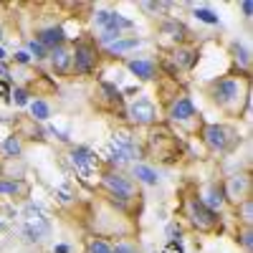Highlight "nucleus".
<instances>
[{"label": "nucleus", "mask_w": 253, "mask_h": 253, "mask_svg": "<svg viewBox=\"0 0 253 253\" xmlns=\"http://www.w3.org/2000/svg\"><path fill=\"white\" fill-rule=\"evenodd\" d=\"M23 233L28 236V241H43V238H48L51 223H48V218L43 215V210H41V208L28 205L23 210Z\"/></svg>", "instance_id": "f257e3e1"}, {"label": "nucleus", "mask_w": 253, "mask_h": 253, "mask_svg": "<svg viewBox=\"0 0 253 253\" xmlns=\"http://www.w3.org/2000/svg\"><path fill=\"white\" fill-rule=\"evenodd\" d=\"M134 155H137V147H134V142H132L129 134L119 132V134L112 137V142H109V160L112 162L124 165V162H129Z\"/></svg>", "instance_id": "f03ea898"}, {"label": "nucleus", "mask_w": 253, "mask_h": 253, "mask_svg": "<svg viewBox=\"0 0 253 253\" xmlns=\"http://www.w3.org/2000/svg\"><path fill=\"white\" fill-rule=\"evenodd\" d=\"M187 210H190V218H193V223L200 228V230H213L215 228V218H213V210H208L203 205V200H190L187 203Z\"/></svg>", "instance_id": "7ed1b4c3"}, {"label": "nucleus", "mask_w": 253, "mask_h": 253, "mask_svg": "<svg viewBox=\"0 0 253 253\" xmlns=\"http://www.w3.org/2000/svg\"><path fill=\"white\" fill-rule=\"evenodd\" d=\"M71 165L76 167V172H79V177H84V180H91V175H94V167H96V157L89 152V150H74L71 152Z\"/></svg>", "instance_id": "20e7f679"}, {"label": "nucleus", "mask_w": 253, "mask_h": 253, "mask_svg": "<svg viewBox=\"0 0 253 253\" xmlns=\"http://www.w3.org/2000/svg\"><path fill=\"white\" fill-rule=\"evenodd\" d=\"M96 23L107 33H112V36H119L122 28H132V20H126V18H122L117 13H107V10L96 13Z\"/></svg>", "instance_id": "39448f33"}, {"label": "nucleus", "mask_w": 253, "mask_h": 253, "mask_svg": "<svg viewBox=\"0 0 253 253\" xmlns=\"http://www.w3.org/2000/svg\"><path fill=\"white\" fill-rule=\"evenodd\" d=\"M104 185H107V190L109 193H114L117 198H124V200H129L132 195H134V185L126 180V177H122V175H107L104 177Z\"/></svg>", "instance_id": "423d86ee"}, {"label": "nucleus", "mask_w": 253, "mask_h": 253, "mask_svg": "<svg viewBox=\"0 0 253 253\" xmlns=\"http://www.w3.org/2000/svg\"><path fill=\"white\" fill-rule=\"evenodd\" d=\"M230 132L225 129V126H218V124H210L205 129V142L213 147V150H228L230 147Z\"/></svg>", "instance_id": "0eeeda50"}, {"label": "nucleus", "mask_w": 253, "mask_h": 253, "mask_svg": "<svg viewBox=\"0 0 253 253\" xmlns=\"http://www.w3.org/2000/svg\"><path fill=\"white\" fill-rule=\"evenodd\" d=\"M132 119L139 122V124H150L155 122V107H152V101H147V99H139L132 104V109H129Z\"/></svg>", "instance_id": "6e6552de"}, {"label": "nucleus", "mask_w": 253, "mask_h": 253, "mask_svg": "<svg viewBox=\"0 0 253 253\" xmlns=\"http://www.w3.org/2000/svg\"><path fill=\"white\" fill-rule=\"evenodd\" d=\"M94 61H96V56H94L91 46H79V48H76V56H74L76 71H81V74H89V71L94 69Z\"/></svg>", "instance_id": "1a4fd4ad"}, {"label": "nucleus", "mask_w": 253, "mask_h": 253, "mask_svg": "<svg viewBox=\"0 0 253 253\" xmlns=\"http://www.w3.org/2000/svg\"><path fill=\"white\" fill-rule=\"evenodd\" d=\"M236 96H238V84H236V81L225 79V81H220V84H218V89H215V99H218L220 104H230Z\"/></svg>", "instance_id": "9d476101"}, {"label": "nucleus", "mask_w": 253, "mask_h": 253, "mask_svg": "<svg viewBox=\"0 0 253 253\" xmlns=\"http://www.w3.org/2000/svg\"><path fill=\"white\" fill-rule=\"evenodd\" d=\"M195 114V107H193V101L190 99H180L172 104V109H170V117L172 119H187V117H193Z\"/></svg>", "instance_id": "9b49d317"}, {"label": "nucleus", "mask_w": 253, "mask_h": 253, "mask_svg": "<svg viewBox=\"0 0 253 253\" xmlns=\"http://www.w3.org/2000/svg\"><path fill=\"white\" fill-rule=\"evenodd\" d=\"M134 175H137L142 182H147V185H157V182H160L157 172L152 170V167H147V165H134Z\"/></svg>", "instance_id": "f8f14e48"}, {"label": "nucleus", "mask_w": 253, "mask_h": 253, "mask_svg": "<svg viewBox=\"0 0 253 253\" xmlns=\"http://www.w3.org/2000/svg\"><path fill=\"white\" fill-rule=\"evenodd\" d=\"M63 41V31L61 28H48V31H43L41 33V46H58Z\"/></svg>", "instance_id": "ddd939ff"}, {"label": "nucleus", "mask_w": 253, "mask_h": 253, "mask_svg": "<svg viewBox=\"0 0 253 253\" xmlns=\"http://www.w3.org/2000/svg\"><path fill=\"white\" fill-rule=\"evenodd\" d=\"M129 69H132V74H137L142 79H152L155 76V66H152L150 61H132Z\"/></svg>", "instance_id": "4468645a"}, {"label": "nucleus", "mask_w": 253, "mask_h": 253, "mask_svg": "<svg viewBox=\"0 0 253 253\" xmlns=\"http://www.w3.org/2000/svg\"><path fill=\"white\" fill-rule=\"evenodd\" d=\"M69 53L63 51V48H53V53H51V61H53V66H56V71H66L69 69Z\"/></svg>", "instance_id": "2eb2a0df"}, {"label": "nucleus", "mask_w": 253, "mask_h": 253, "mask_svg": "<svg viewBox=\"0 0 253 253\" xmlns=\"http://www.w3.org/2000/svg\"><path fill=\"white\" fill-rule=\"evenodd\" d=\"M137 46H139V41H137V38H129V41H114V43H109V51H112V53H124V51L137 48Z\"/></svg>", "instance_id": "dca6fc26"}, {"label": "nucleus", "mask_w": 253, "mask_h": 253, "mask_svg": "<svg viewBox=\"0 0 253 253\" xmlns=\"http://www.w3.org/2000/svg\"><path fill=\"white\" fill-rule=\"evenodd\" d=\"M31 112H33L36 119H48V114H51L46 101H33V104H31Z\"/></svg>", "instance_id": "f3484780"}, {"label": "nucleus", "mask_w": 253, "mask_h": 253, "mask_svg": "<svg viewBox=\"0 0 253 253\" xmlns=\"http://www.w3.org/2000/svg\"><path fill=\"white\" fill-rule=\"evenodd\" d=\"M246 190V177H233L230 180V185H228V195L230 198H236V195H241Z\"/></svg>", "instance_id": "a211bd4d"}, {"label": "nucleus", "mask_w": 253, "mask_h": 253, "mask_svg": "<svg viewBox=\"0 0 253 253\" xmlns=\"http://www.w3.org/2000/svg\"><path fill=\"white\" fill-rule=\"evenodd\" d=\"M220 203H223V190L210 187V198H208V203H203V205L210 210V208H220Z\"/></svg>", "instance_id": "6ab92c4d"}, {"label": "nucleus", "mask_w": 253, "mask_h": 253, "mask_svg": "<svg viewBox=\"0 0 253 253\" xmlns=\"http://www.w3.org/2000/svg\"><path fill=\"white\" fill-rule=\"evenodd\" d=\"M89 253H114V248L104 241H91L89 243Z\"/></svg>", "instance_id": "aec40b11"}, {"label": "nucleus", "mask_w": 253, "mask_h": 253, "mask_svg": "<svg viewBox=\"0 0 253 253\" xmlns=\"http://www.w3.org/2000/svg\"><path fill=\"white\" fill-rule=\"evenodd\" d=\"M195 15H198L200 20H205V23H218V15H215V13H210V10H205V8H198Z\"/></svg>", "instance_id": "412c9836"}, {"label": "nucleus", "mask_w": 253, "mask_h": 253, "mask_svg": "<svg viewBox=\"0 0 253 253\" xmlns=\"http://www.w3.org/2000/svg\"><path fill=\"white\" fill-rule=\"evenodd\" d=\"M3 147H5V152H8V155H13V157H15V155L20 152V142H18L15 137L5 139V144H3Z\"/></svg>", "instance_id": "4be33fe9"}, {"label": "nucleus", "mask_w": 253, "mask_h": 253, "mask_svg": "<svg viewBox=\"0 0 253 253\" xmlns=\"http://www.w3.org/2000/svg\"><path fill=\"white\" fill-rule=\"evenodd\" d=\"M241 213H243V220H246V223H251V213H253V203H251V200H246V203H243Z\"/></svg>", "instance_id": "5701e85b"}, {"label": "nucleus", "mask_w": 253, "mask_h": 253, "mask_svg": "<svg viewBox=\"0 0 253 253\" xmlns=\"http://www.w3.org/2000/svg\"><path fill=\"white\" fill-rule=\"evenodd\" d=\"M233 51L238 53V58H241V63H243V66H248V51H246L243 46H238V43L233 46Z\"/></svg>", "instance_id": "b1692460"}, {"label": "nucleus", "mask_w": 253, "mask_h": 253, "mask_svg": "<svg viewBox=\"0 0 253 253\" xmlns=\"http://www.w3.org/2000/svg\"><path fill=\"white\" fill-rule=\"evenodd\" d=\"M18 185L15 182H0V193H15Z\"/></svg>", "instance_id": "393cba45"}, {"label": "nucleus", "mask_w": 253, "mask_h": 253, "mask_svg": "<svg viewBox=\"0 0 253 253\" xmlns=\"http://www.w3.org/2000/svg\"><path fill=\"white\" fill-rule=\"evenodd\" d=\"M31 51L36 53V58H43V46H41V43H36V41L31 43Z\"/></svg>", "instance_id": "a878e982"}, {"label": "nucleus", "mask_w": 253, "mask_h": 253, "mask_svg": "<svg viewBox=\"0 0 253 253\" xmlns=\"http://www.w3.org/2000/svg\"><path fill=\"white\" fill-rule=\"evenodd\" d=\"M114 253H137V251H134V248H132V246H126V243H119V246H117V251H114Z\"/></svg>", "instance_id": "bb28decb"}, {"label": "nucleus", "mask_w": 253, "mask_h": 253, "mask_svg": "<svg viewBox=\"0 0 253 253\" xmlns=\"http://www.w3.org/2000/svg\"><path fill=\"white\" fill-rule=\"evenodd\" d=\"M165 253H182V248H180V246H177V243L172 241L170 246H167V251H165Z\"/></svg>", "instance_id": "cd10ccee"}, {"label": "nucleus", "mask_w": 253, "mask_h": 253, "mask_svg": "<svg viewBox=\"0 0 253 253\" xmlns=\"http://www.w3.org/2000/svg\"><path fill=\"white\" fill-rule=\"evenodd\" d=\"M243 246L251 251V230H246V233H243Z\"/></svg>", "instance_id": "c85d7f7f"}, {"label": "nucleus", "mask_w": 253, "mask_h": 253, "mask_svg": "<svg viewBox=\"0 0 253 253\" xmlns=\"http://www.w3.org/2000/svg\"><path fill=\"white\" fill-rule=\"evenodd\" d=\"M15 101L18 104H26V91H15Z\"/></svg>", "instance_id": "c756f323"}, {"label": "nucleus", "mask_w": 253, "mask_h": 253, "mask_svg": "<svg viewBox=\"0 0 253 253\" xmlns=\"http://www.w3.org/2000/svg\"><path fill=\"white\" fill-rule=\"evenodd\" d=\"M28 58H31V56H28L26 51H20V53H18V61H20V63H28Z\"/></svg>", "instance_id": "7c9ffc66"}, {"label": "nucleus", "mask_w": 253, "mask_h": 253, "mask_svg": "<svg viewBox=\"0 0 253 253\" xmlns=\"http://www.w3.org/2000/svg\"><path fill=\"white\" fill-rule=\"evenodd\" d=\"M251 10H253V3H243V13L251 15Z\"/></svg>", "instance_id": "2f4dec72"}, {"label": "nucleus", "mask_w": 253, "mask_h": 253, "mask_svg": "<svg viewBox=\"0 0 253 253\" xmlns=\"http://www.w3.org/2000/svg\"><path fill=\"white\" fill-rule=\"evenodd\" d=\"M56 253H69V248L66 246H56Z\"/></svg>", "instance_id": "473e14b6"}, {"label": "nucleus", "mask_w": 253, "mask_h": 253, "mask_svg": "<svg viewBox=\"0 0 253 253\" xmlns=\"http://www.w3.org/2000/svg\"><path fill=\"white\" fill-rule=\"evenodd\" d=\"M3 58H5V51H3V48H0V61H3Z\"/></svg>", "instance_id": "72a5a7b5"}, {"label": "nucleus", "mask_w": 253, "mask_h": 253, "mask_svg": "<svg viewBox=\"0 0 253 253\" xmlns=\"http://www.w3.org/2000/svg\"><path fill=\"white\" fill-rule=\"evenodd\" d=\"M0 38H3V36H0Z\"/></svg>", "instance_id": "f704fd0d"}]
</instances>
